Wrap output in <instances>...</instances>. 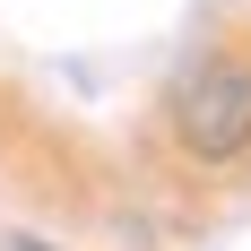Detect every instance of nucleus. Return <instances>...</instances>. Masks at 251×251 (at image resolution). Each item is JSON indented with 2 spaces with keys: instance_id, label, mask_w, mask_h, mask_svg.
<instances>
[{
  "instance_id": "1",
  "label": "nucleus",
  "mask_w": 251,
  "mask_h": 251,
  "mask_svg": "<svg viewBox=\"0 0 251 251\" xmlns=\"http://www.w3.org/2000/svg\"><path fill=\"white\" fill-rule=\"evenodd\" d=\"M174 139L191 156H234L251 148V61L217 52L174 87Z\"/></svg>"
}]
</instances>
